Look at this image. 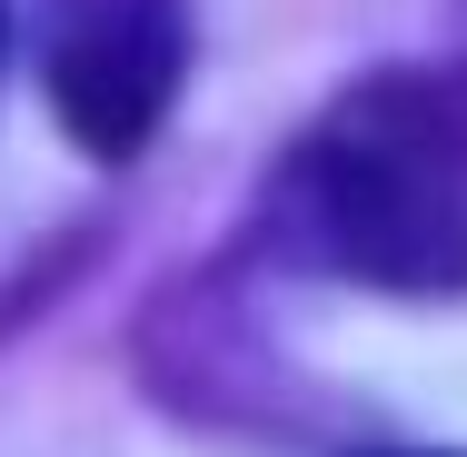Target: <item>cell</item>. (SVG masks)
I'll list each match as a JSON object with an SVG mask.
<instances>
[{
    "mask_svg": "<svg viewBox=\"0 0 467 457\" xmlns=\"http://www.w3.org/2000/svg\"><path fill=\"white\" fill-rule=\"evenodd\" d=\"M259 239L388 298L467 288V60L348 80L269 170Z\"/></svg>",
    "mask_w": 467,
    "mask_h": 457,
    "instance_id": "cell-1",
    "label": "cell"
},
{
    "mask_svg": "<svg viewBox=\"0 0 467 457\" xmlns=\"http://www.w3.org/2000/svg\"><path fill=\"white\" fill-rule=\"evenodd\" d=\"M189 80V0H40V90L90 160H140Z\"/></svg>",
    "mask_w": 467,
    "mask_h": 457,
    "instance_id": "cell-2",
    "label": "cell"
},
{
    "mask_svg": "<svg viewBox=\"0 0 467 457\" xmlns=\"http://www.w3.org/2000/svg\"><path fill=\"white\" fill-rule=\"evenodd\" d=\"M378 457H448V448H378Z\"/></svg>",
    "mask_w": 467,
    "mask_h": 457,
    "instance_id": "cell-3",
    "label": "cell"
}]
</instances>
